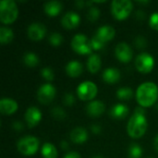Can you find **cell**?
Segmentation results:
<instances>
[{
  "label": "cell",
  "mask_w": 158,
  "mask_h": 158,
  "mask_svg": "<svg viewBox=\"0 0 158 158\" xmlns=\"http://www.w3.org/2000/svg\"><path fill=\"white\" fill-rule=\"evenodd\" d=\"M155 66V60L153 56L147 53H142L138 55L135 59V67L141 73L146 74L152 71Z\"/></svg>",
  "instance_id": "8"
},
{
  "label": "cell",
  "mask_w": 158,
  "mask_h": 158,
  "mask_svg": "<svg viewBox=\"0 0 158 158\" xmlns=\"http://www.w3.org/2000/svg\"><path fill=\"white\" fill-rule=\"evenodd\" d=\"M149 24L152 29L158 31V12L152 14L149 19Z\"/></svg>",
  "instance_id": "34"
},
{
  "label": "cell",
  "mask_w": 158,
  "mask_h": 158,
  "mask_svg": "<svg viewBox=\"0 0 158 158\" xmlns=\"http://www.w3.org/2000/svg\"><path fill=\"white\" fill-rule=\"evenodd\" d=\"M56 94V88L50 83H45L39 88L37 93V99L41 104L48 105L54 100Z\"/></svg>",
  "instance_id": "9"
},
{
  "label": "cell",
  "mask_w": 158,
  "mask_h": 158,
  "mask_svg": "<svg viewBox=\"0 0 158 158\" xmlns=\"http://www.w3.org/2000/svg\"><path fill=\"white\" fill-rule=\"evenodd\" d=\"M101 58L98 55L96 54H94V55H91L88 61H87V68H88V70L94 74L96 72H98V70L100 69L101 68Z\"/></svg>",
  "instance_id": "22"
},
{
  "label": "cell",
  "mask_w": 158,
  "mask_h": 158,
  "mask_svg": "<svg viewBox=\"0 0 158 158\" xmlns=\"http://www.w3.org/2000/svg\"><path fill=\"white\" fill-rule=\"evenodd\" d=\"M129 114V108L127 106L122 104L115 105L109 112V115L114 119H123L125 118Z\"/></svg>",
  "instance_id": "18"
},
{
  "label": "cell",
  "mask_w": 158,
  "mask_h": 158,
  "mask_svg": "<svg viewBox=\"0 0 158 158\" xmlns=\"http://www.w3.org/2000/svg\"><path fill=\"white\" fill-rule=\"evenodd\" d=\"M100 17V10L98 7L96 6H91V8L89 9L88 13H87V18L90 21L94 22L95 20H97Z\"/></svg>",
  "instance_id": "29"
},
{
  "label": "cell",
  "mask_w": 158,
  "mask_h": 158,
  "mask_svg": "<svg viewBox=\"0 0 158 158\" xmlns=\"http://www.w3.org/2000/svg\"><path fill=\"white\" fill-rule=\"evenodd\" d=\"M106 110V106L102 101H93L89 103L86 106V112L87 114L92 118L100 117L102 114H104Z\"/></svg>",
  "instance_id": "14"
},
{
  "label": "cell",
  "mask_w": 158,
  "mask_h": 158,
  "mask_svg": "<svg viewBox=\"0 0 158 158\" xmlns=\"http://www.w3.org/2000/svg\"><path fill=\"white\" fill-rule=\"evenodd\" d=\"M133 8L130 0H114L111 3V12L116 19L123 20L130 16Z\"/></svg>",
  "instance_id": "4"
},
{
  "label": "cell",
  "mask_w": 158,
  "mask_h": 158,
  "mask_svg": "<svg viewBox=\"0 0 158 158\" xmlns=\"http://www.w3.org/2000/svg\"><path fill=\"white\" fill-rule=\"evenodd\" d=\"M18 110L16 101L9 98H3L0 101V112L3 115H12Z\"/></svg>",
  "instance_id": "15"
},
{
  "label": "cell",
  "mask_w": 158,
  "mask_h": 158,
  "mask_svg": "<svg viewBox=\"0 0 158 158\" xmlns=\"http://www.w3.org/2000/svg\"><path fill=\"white\" fill-rule=\"evenodd\" d=\"M134 44L138 49H144L147 46V42L143 36L139 35L134 39Z\"/></svg>",
  "instance_id": "33"
},
{
  "label": "cell",
  "mask_w": 158,
  "mask_h": 158,
  "mask_svg": "<svg viewBox=\"0 0 158 158\" xmlns=\"http://www.w3.org/2000/svg\"><path fill=\"white\" fill-rule=\"evenodd\" d=\"M51 115L53 116L54 118H56L57 120H62L67 117L66 112L61 107H54L51 110Z\"/></svg>",
  "instance_id": "30"
},
{
  "label": "cell",
  "mask_w": 158,
  "mask_h": 158,
  "mask_svg": "<svg viewBox=\"0 0 158 158\" xmlns=\"http://www.w3.org/2000/svg\"><path fill=\"white\" fill-rule=\"evenodd\" d=\"M27 33H28V36L31 40L40 41L44 37V35L46 33V28L42 23L34 22V23H31L28 27Z\"/></svg>",
  "instance_id": "11"
},
{
  "label": "cell",
  "mask_w": 158,
  "mask_h": 158,
  "mask_svg": "<svg viewBox=\"0 0 158 158\" xmlns=\"http://www.w3.org/2000/svg\"><path fill=\"white\" fill-rule=\"evenodd\" d=\"M115 34H116V31H115L114 28L111 27V26L106 25V26L100 27V28L98 29V31H97V32H96L95 35H96L100 40H102L104 43H106V42L112 40V39L114 38Z\"/></svg>",
  "instance_id": "17"
},
{
  "label": "cell",
  "mask_w": 158,
  "mask_h": 158,
  "mask_svg": "<svg viewBox=\"0 0 158 158\" xmlns=\"http://www.w3.org/2000/svg\"><path fill=\"white\" fill-rule=\"evenodd\" d=\"M158 98V87L154 82H144L136 91V99L142 107H150L156 104Z\"/></svg>",
  "instance_id": "2"
},
{
  "label": "cell",
  "mask_w": 158,
  "mask_h": 158,
  "mask_svg": "<svg viewBox=\"0 0 158 158\" xmlns=\"http://www.w3.org/2000/svg\"><path fill=\"white\" fill-rule=\"evenodd\" d=\"M75 5H76V6H77L78 8H82V7H84L87 4H86V2H84V1H82V0H78V1L75 2Z\"/></svg>",
  "instance_id": "40"
},
{
  "label": "cell",
  "mask_w": 158,
  "mask_h": 158,
  "mask_svg": "<svg viewBox=\"0 0 158 158\" xmlns=\"http://www.w3.org/2000/svg\"><path fill=\"white\" fill-rule=\"evenodd\" d=\"M41 118H42V113L37 107L31 106L27 109L25 113V120L29 128L35 127L41 121Z\"/></svg>",
  "instance_id": "12"
},
{
  "label": "cell",
  "mask_w": 158,
  "mask_h": 158,
  "mask_svg": "<svg viewBox=\"0 0 158 158\" xmlns=\"http://www.w3.org/2000/svg\"><path fill=\"white\" fill-rule=\"evenodd\" d=\"M148 127L147 120L145 118V111L142 107L136 108L133 116L128 122L127 131L129 135L133 139L141 138L144 135Z\"/></svg>",
  "instance_id": "1"
},
{
  "label": "cell",
  "mask_w": 158,
  "mask_h": 158,
  "mask_svg": "<svg viewBox=\"0 0 158 158\" xmlns=\"http://www.w3.org/2000/svg\"><path fill=\"white\" fill-rule=\"evenodd\" d=\"M48 41L50 43L51 45L53 46H59L62 42H63V37L61 34L57 33V32H54L52 34H50L49 38H48Z\"/></svg>",
  "instance_id": "28"
},
{
  "label": "cell",
  "mask_w": 158,
  "mask_h": 158,
  "mask_svg": "<svg viewBox=\"0 0 158 158\" xmlns=\"http://www.w3.org/2000/svg\"><path fill=\"white\" fill-rule=\"evenodd\" d=\"M156 109L158 110V103H157V105H156Z\"/></svg>",
  "instance_id": "44"
},
{
  "label": "cell",
  "mask_w": 158,
  "mask_h": 158,
  "mask_svg": "<svg viewBox=\"0 0 158 158\" xmlns=\"http://www.w3.org/2000/svg\"><path fill=\"white\" fill-rule=\"evenodd\" d=\"M77 94L82 101L92 100L97 94V86L92 81H83L78 86Z\"/></svg>",
  "instance_id": "7"
},
{
  "label": "cell",
  "mask_w": 158,
  "mask_h": 158,
  "mask_svg": "<svg viewBox=\"0 0 158 158\" xmlns=\"http://www.w3.org/2000/svg\"><path fill=\"white\" fill-rule=\"evenodd\" d=\"M64 158H81V156L76 152H70V153L67 154L64 156Z\"/></svg>",
  "instance_id": "38"
},
{
  "label": "cell",
  "mask_w": 158,
  "mask_h": 158,
  "mask_svg": "<svg viewBox=\"0 0 158 158\" xmlns=\"http://www.w3.org/2000/svg\"><path fill=\"white\" fill-rule=\"evenodd\" d=\"M41 75L47 81H51L54 79V72H53V70L50 68H44V69H42Z\"/></svg>",
  "instance_id": "32"
},
{
  "label": "cell",
  "mask_w": 158,
  "mask_h": 158,
  "mask_svg": "<svg viewBox=\"0 0 158 158\" xmlns=\"http://www.w3.org/2000/svg\"><path fill=\"white\" fill-rule=\"evenodd\" d=\"M17 148L19 152L23 156H32L37 152L39 148V141L33 136H25L19 140Z\"/></svg>",
  "instance_id": "5"
},
{
  "label": "cell",
  "mask_w": 158,
  "mask_h": 158,
  "mask_svg": "<svg viewBox=\"0 0 158 158\" xmlns=\"http://www.w3.org/2000/svg\"><path fill=\"white\" fill-rule=\"evenodd\" d=\"M136 17H137V19H138L143 20V19H145V13H144L143 10H138V11H137V13H136Z\"/></svg>",
  "instance_id": "39"
},
{
  "label": "cell",
  "mask_w": 158,
  "mask_h": 158,
  "mask_svg": "<svg viewBox=\"0 0 158 158\" xmlns=\"http://www.w3.org/2000/svg\"><path fill=\"white\" fill-rule=\"evenodd\" d=\"M154 146H155V149L156 150V152L158 153V134L156 136V138L154 140Z\"/></svg>",
  "instance_id": "42"
},
{
  "label": "cell",
  "mask_w": 158,
  "mask_h": 158,
  "mask_svg": "<svg viewBox=\"0 0 158 158\" xmlns=\"http://www.w3.org/2000/svg\"><path fill=\"white\" fill-rule=\"evenodd\" d=\"M115 55L117 58L123 63H129L132 59L133 52L131 48L126 43H119L115 49Z\"/></svg>",
  "instance_id": "10"
},
{
  "label": "cell",
  "mask_w": 158,
  "mask_h": 158,
  "mask_svg": "<svg viewBox=\"0 0 158 158\" xmlns=\"http://www.w3.org/2000/svg\"><path fill=\"white\" fill-rule=\"evenodd\" d=\"M19 15L17 4L13 0H2L0 2V20L4 24L13 23Z\"/></svg>",
  "instance_id": "3"
},
{
  "label": "cell",
  "mask_w": 158,
  "mask_h": 158,
  "mask_svg": "<svg viewBox=\"0 0 158 158\" xmlns=\"http://www.w3.org/2000/svg\"><path fill=\"white\" fill-rule=\"evenodd\" d=\"M91 131H92V132L94 133V134H100V132H101V131H102V128H101L100 125L94 124V125H92V127H91Z\"/></svg>",
  "instance_id": "37"
},
{
  "label": "cell",
  "mask_w": 158,
  "mask_h": 158,
  "mask_svg": "<svg viewBox=\"0 0 158 158\" xmlns=\"http://www.w3.org/2000/svg\"><path fill=\"white\" fill-rule=\"evenodd\" d=\"M12 128H13L15 131H20L21 130H23V124H22L20 121H15V122H13V124H12Z\"/></svg>",
  "instance_id": "36"
},
{
  "label": "cell",
  "mask_w": 158,
  "mask_h": 158,
  "mask_svg": "<svg viewBox=\"0 0 158 158\" xmlns=\"http://www.w3.org/2000/svg\"><path fill=\"white\" fill-rule=\"evenodd\" d=\"M42 156L44 158H57L58 154L54 144L46 143L42 147Z\"/></svg>",
  "instance_id": "23"
},
{
  "label": "cell",
  "mask_w": 158,
  "mask_h": 158,
  "mask_svg": "<svg viewBox=\"0 0 158 158\" xmlns=\"http://www.w3.org/2000/svg\"><path fill=\"white\" fill-rule=\"evenodd\" d=\"M14 38V32L11 29L6 27L0 28V42L2 44L10 43Z\"/></svg>",
  "instance_id": "24"
},
{
  "label": "cell",
  "mask_w": 158,
  "mask_h": 158,
  "mask_svg": "<svg viewBox=\"0 0 158 158\" xmlns=\"http://www.w3.org/2000/svg\"><path fill=\"white\" fill-rule=\"evenodd\" d=\"M44 9L48 16L56 17L60 13L62 9V4L59 1H49L44 4Z\"/></svg>",
  "instance_id": "20"
},
{
  "label": "cell",
  "mask_w": 158,
  "mask_h": 158,
  "mask_svg": "<svg viewBox=\"0 0 158 158\" xmlns=\"http://www.w3.org/2000/svg\"><path fill=\"white\" fill-rule=\"evenodd\" d=\"M23 62L26 66L30 68H34L35 66L39 64V58L35 54L28 52L23 56Z\"/></svg>",
  "instance_id": "25"
},
{
  "label": "cell",
  "mask_w": 158,
  "mask_h": 158,
  "mask_svg": "<svg viewBox=\"0 0 158 158\" xmlns=\"http://www.w3.org/2000/svg\"><path fill=\"white\" fill-rule=\"evenodd\" d=\"M93 158H104L103 156H94Z\"/></svg>",
  "instance_id": "43"
},
{
  "label": "cell",
  "mask_w": 158,
  "mask_h": 158,
  "mask_svg": "<svg viewBox=\"0 0 158 158\" xmlns=\"http://www.w3.org/2000/svg\"><path fill=\"white\" fill-rule=\"evenodd\" d=\"M120 79V72L118 69L114 68L106 69L103 72V80L109 84H114L118 82Z\"/></svg>",
  "instance_id": "19"
},
{
  "label": "cell",
  "mask_w": 158,
  "mask_h": 158,
  "mask_svg": "<svg viewBox=\"0 0 158 158\" xmlns=\"http://www.w3.org/2000/svg\"><path fill=\"white\" fill-rule=\"evenodd\" d=\"M88 139V132L81 127H77L70 132V140L77 144L84 143Z\"/></svg>",
  "instance_id": "16"
},
{
  "label": "cell",
  "mask_w": 158,
  "mask_h": 158,
  "mask_svg": "<svg viewBox=\"0 0 158 158\" xmlns=\"http://www.w3.org/2000/svg\"><path fill=\"white\" fill-rule=\"evenodd\" d=\"M60 146H61V148L63 149V150H68L69 149V143H67V141H62L61 143H60Z\"/></svg>",
  "instance_id": "41"
},
{
  "label": "cell",
  "mask_w": 158,
  "mask_h": 158,
  "mask_svg": "<svg viewBox=\"0 0 158 158\" xmlns=\"http://www.w3.org/2000/svg\"><path fill=\"white\" fill-rule=\"evenodd\" d=\"M72 49L80 55H88L92 53L91 43L86 37V35L79 33L76 34L71 40Z\"/></svg>",
  "instance_id": "6"
},
{
  "label": "cell",
  "mask_w": 158,
  "mask_h": 158,
  "mask_svg": "<svg viewBox=\"0 0 158 158\" xmlns=\"http://www.w3.org/2000/svg\"><path fill=\"white\" fill-rule=\"evenodd\" d=\"M90 43H91L92 49H94V50H100V49H102L105 46V44H106L102 40H100L96 35H94L90 40Z\"/></svg>",
  "instance_id": "31"
},
{
  "label": "cell",
  "mask_w": 158,
  "mask_h": 158,
  "mask_svg": "<svg viewBox=\"0 0 158 158\" xmlns=\"http://www.w3.org/2000/svg\"><path fill=\"white\" fill-rule=\"evenodd\" d=\"M82 65L78 61H70L66 66V72L69 77L76 78L82 73Z\"/></svg>",
  "instance_id": "21"
},
{
  "label": "cell",
  "mask_w": 158,
  "mask_h": 158,
  "mask_svg": "<svg viewBox=\"0 0 158 158\" xmlns=\"http://www.w3.org/2000/svg\"><path fill=\"white\" fill-rule=\"evenodd\" d=\"M142 155V147L137 143H131L129 148V158H141Z\"/></svg>",
  "instance_id": "27"
},
{
  "label": "cell",
  "mask_w": 158,
  "mask_h": 158,
  "mask_svg": "<svg viewBox=\"0 0 158 158\" xmlns=\"http://www.w3.org/2000/svg\"><path fill=\"white\" fill-rule=\"evenodd\" d=\"M133 96V92L130 87H122L117 91V97L120 100H130Z\"/></svg>",
  "instance_id": "26"
},
{
  "label": "cell",
  "mask_w": 158,
  "mask_h": 158,
  "mask_svg": "<svg viewBox=\"0 0 158 158\" xmlns=\"http://www.w3.org/2000/svg\"><path fill=\"white\" fill-rule=\"evenodd\" d=\"M80 21H81L80 16L77 13L72 12V11L66 13L61 19L62 26L68 30H72L76 28L80 24Z\"/></svg>",
  "instance_id": "13"
},
{
  "label": "cell",
  "mask_w": 158,
  "mask_h": 158,
  "mask_svg": "<svg viewBox=\"0 0 158 158\" xmlns=\"http://www.w3.org/2000/svg\"><path fill=\"white\" fill-rule=\"evenodd\" d=\"M64 104L68 106H71L74 103H75V97L72 94H67L64 96V100H63Z\"/></svg>",
  "instance_id": "35"
}]
</instances>
